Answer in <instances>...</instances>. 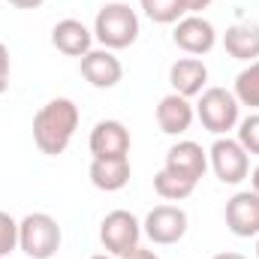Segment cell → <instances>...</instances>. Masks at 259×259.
<instances>
[{
    "instance_id": "13",
    "label": "cell",
    "mask_w": 259,
    "mask_h": 259,
    "mask_svg": "<svg viewBox=\"0 0 259 259\" xmlns=\"http://www.w3.org/2000/svg\"><path fill=\"white\" fill-rule=\"evenodd\" d=\"M88 148L94 157H127L130 154V130L121 121H97L91 130Z\"/></svg>"
},
{
    "instance_id": "9",
    "label": "cell",
    "mask_w": 259,
    "mask_h": 259,
    "mask_svg": "<svg viewBox=\"0 0 259 259\" xmlns=\"http://www.w3.org/2000/svg\"><path fill=\"white\" fill-rule=\"evenodd\" d=\"M226 229L238 238H256L259 235V193L238 190L226 202Z\"/></svg>"
},
{
    "instance_id": "15",
    "label": "cell",
    "mask_w": 259,
    "mask_h": 259,
    "mask_svg": "<svg viewBox=\"0 0 259 259\" xmlns=\"http://www.w3.org/2000/svg\"><path fill=\"white\" fill-rule=\"evenodd\" d=\"M88 175L97 190L118 193L130 184V157H94Z\"/></svg>"
},
{
    "instance_id": "8",
    "label": "cell",
    "mask_w": 259,
    "mask_h": 259,
    "mask_svg": "<svg viewBox=\"0 0 259 259\" xmlns=\"http://www.w3.org/2000/svg\"><path fill=\"white\" fill-rule=\"evenodd\" d=\"M172 42L187 52L190 58L199 55H208L214 46H217V30L208 18L202 15H184L181 21H175V30H172Z\"/></svg>"
},
{
    "instance_id": "18",
    "label": "cell",
    "mask_w": 259,
    "mask_h": 259,
    "mask_svg": "<svg viewBox=\"0 0 259 259\" xmlns=\"http://www.w3.org/2000/svg\"><path fill=\"white\" fill-rule=\"evenodd\" d=\"M193 190H196V181L181 178V175H175V172H169V169H160V172L154 175V193L160 196V199H166V202L190 199Z\"/></svg>"
},
{
    "instance_id": "23",
    "label": "cell",
    "mask_w": 259,
    "mask_h": 259,
    "mask_svg": "<svg viewBox=\"0 0 259 259\" xmlns=\"http://www.w3.org/2000/svg\"><path fill=\"white\" fill-rule=\"evenodd\" d=\"M9 49H6V42H0V94H6V88H9Z\"/></svg>"
},
{
    "instance_id": "4",
    "label": "cell",
    "mask_w": 259,
    "mask_h": 259,
    "mask_svg": "<svg viewBox=\"0 0 259 259\" xmlns=\"http://www.w3.org/2000/svg\"><path fill=\"white\" fill-rule=\"evenodd\" d=\"M238 112H241V103L226 88H205L199 94L196 118L202 121V127L208 133H214V136H226L229 130L238 127V121H241Z\"/></svg>"
},
{
    "instance_id": "21",
    "label": "cell",
    "mask_w": 259,
    "mask_h": 259,
    "mask_svg": "<svg viewBox=\"0 0 259 259\" xmlns=\"http://www.w3.org/2000/svg\"><path fill=\"white\" fill-rule=\"evenodd\" d=\"M238 142H241V148L247 151V154H256L259 157V112H253V115H247L244 121H238Z\"/></svg>"
},
{
    "instance_id": "10",
    "label": "cell",
    "mask_w": 259,
    "mask_h": 259,
    "mask_svg": "<svg viewBox=\"0 0 259 259\" xmlns=\"http://www.w3.org/2000/svg\"><path fill=\"white\" fill-rule=\"evenodd\" d=\"M78 69H81L84 81L97 91H112L124 78V66L115 58V52H109V49H91L78 61Z\"/></svg>"
},
{
    "instance_id": "12",
    "label": "cell",
    "mask_w": 259,
    "mask_h": 259,
    "mask_svg": "<svg viewBox=\"0 0 259 259\" xmlns=\"http://www.w3.org/2000/svg\"><path fill=\"white\" fill-rule=\"evenodd\" d=\"M157 127L163 130L166 136H184L190 124L196 118V109L193 103L181 94H166L160 103H157Z\"/></svg>"
},
{
    "instance_id": "17",
    "label": "cell",
    "mask_w": 259,
    "mask_h": 259,
    "mask_svg": "<svg viewBox=\"0 0 259 259\" xmlns=\"http://www.w3.org/2000/svg\"><path fill=\"white\" fill-rule=\"evenodd\" d=\"M223 49H226V55L235 58V61H247V64L259 61V24L238 21V24L226 27V33H223Z\"/></svg>"
},
{
    "instance_id": "3",
    "label": "cell",
    "mask_w": 259,
    "mask_h": 259,
    "mask_svg": "<svg viewBox=\"0 0 259 259\" xmlns=\"http://www.w3.org/2000/svg\"><path fill=\"white\" fill-rule=\"evenodd\" d=\"M61 226L52 214L33 211L24 220H18V247L30 259H52L61 250Z\"/></svg>"
},
{
    "instance_id": "2",
    "label": "cell",
    "mask_w": 259,
    "mask_h": 259,
    "mask_svg": "<svg viewBox=\"0 0 259 259\" xmlns=\"http://www.w3.org/2000/svg\"><path fill=\"white\" fill-rule=\"evenodd\" d=\"M94 39L109 49V52H121L130 49L139 39V15L136 9H130V3H103L97 18H94Z\"/></svg>"
},
{
    "instance_id": "11",
    "label": "cell",
    "mask_w": 259,
    "mask_h": 259,
    "mask_svg": "<svg viewBox=\"0 0 259 259\" xmlns=\"http://www.w3.org/2000/svg\"><path fill=\"white\" fill-rule=\"evenodd\" d=\"M163 169H169V172H175V175H181V178H190L199 184V178L205 175V169H208V151L199 145V142H190V139H184V142H175L169 151H166V166Z\"/></svg>"
},
{
    "instance_id": "26",
    "label": "cell",
    "mask_w": 259,
    "mask_h": 259,
    "mask_svg": "<svg viewBox=\"0 0 259 259\" xmlns=\"http://www.w3.org/2000/svg\"><path fill=\"white\" fill-rule=\"evenodd\" d=\"M9 3H12L15 9H39L46 0H9Z\"/></svg>"
},
{
    "instance_id": "1",
    "label": "cell",
    "mask_w": 259,
    "mask_h": 259,
    "mask_svg": "<svg viewBox=\"0 0 259 259\" xmlns=\"http://www.w3.org/2000/svg\"><path fill=\"white\" fill-rule=\"evenodd\" d=\"M78 130V106L66 97L49 100L36 115H33V145L46 157L64 154Z\"/></svg>"
},
{
    "instance_id": "7",
    "label": "cell",
    "mask_w": 259,
    "mask_h": 259,
    "mask_svg": "<svg viewBox=\"0 0 259 259\" xmlns=\"http://www.w3.org/2000/svg\"><path fill=\"white\" fill-rule=\"evenodd\" d=\"M187 211L178 208V205H157L148 211L145 223H142V235H148L154 244L160 247H169V244H178L184 235H187Z\"/></svg>"
},
{
    "instance_id": "30",
    "label": "cell",
    "mask_w": 259,
    "mask_h": 259,
    "mask_svg": "<svg viewBox=\"0 0 259 259\" xmlns=\"http://www.w3.org/2000/svg\"><path fill=\"white\" fill-rule=\"evenodd\" d=\"M256 259H259V235H256Z\"/></svg>"
},
{
    "instance_id": "29",
    "label": "cell",
    "mask_w": 259,
    "mask_h": 259,
    "mask_svg": "<svg viewBox=\"0 0 259 259\" xmlns=\"http://www.w3.org/2000/svg\"><path fill=\"white\" fill-rule=\"evenodd\" d=\"M91 259H115L112 253H97V256H91Z\"/></svg>"
},
{
    "instance_id": "14",
    "label": "cell",
    "mask_w": 259,
    "mask_h": 259,
    "mask_svg": "<svg viewBox=\"0 0 259 259\" xmlns=\"http://www.w3.org/2000/svg\"><path fill=\"white\" fill-rule=\"evenodd\" d=\"M52 46L66 58H84L94 46V30H88L78 18H64L52 27Z\"/></svg>"
},
{
    "instance_id": "28",
    "label": "cell",
    "mask_w": 259,
    "mask_h": 259,
    "mask_svg": "<svg viewBox=\"0 0 259 259\" xmlns=\"http://www.w3.org/2000/svg\"><path fill=\"white\" fill-rule=\"evenodd\" d=\"M250 190H253V193H259V166L250 172Z\"/></svg>"
},
{
    "instance_id": "19",
    "label": "cell",
    "mask_w": 259,
    "mask_h": 259,
    "mask_svg": "<svg viewBox=\"0 0 259 259\" xmlns=\"http://www.w3.org/2000/svg\"><path fill=\"white\" fill-rule=\"evenodd\" d=\"M235 100L241 106H250V109H259V61L247 64L238 75H235V88H232Z\"/></svg>"
},
{
    "instance_id": "25",
    "label": "cell",
    "mask_w": 259,
    "mask_h": 259,
    "mask_svg": "<svg viewBox=\"0 0 259 259\" xmlns=\"http://www.w3.org/2000/svg\"><path fill=\"white\" fill-rule=\"evenodd\" d=\"M121 259H160L154 250H148V247H136V250H130L127 256H121Z\"/></svg>"
},
{
    "instance_id": "27",
    "label": "cell",
    "mask_w": 259,
    "mask_h": 259,
    "mask_svg": "<svg viewBox=\"0 0 259 259\" xmlns=\"http://www.w3.org/2000/svg\"><path fill=\"white\" fill-rule=\"evenodd\" d=\"M211 259H247L244 253H235V250H226V253H217V256H211Z\"/></svg>"
},
{
    "instance_id": "5",
    "label": "cell",
    "mask_w": 259,
    "mask_h": 259,
    "mask_svg": "<svg viewBox=\"0 0 259 259\" xmlns=\"http://www.w3.org/2000/svg\"><path fill=\"white\" fill-rule=\"evenodd\" d=\"M208 166L214 169L217 181L223 184H241L247 175H250V154L241 148L238 139H229V136H217L211 151H208Z\"/></svg>"
},
{
    "instance_id": "24",
    "label": "cell",
    "mask_w": 259,
    "mask_h": 259,
    "mask_svg": "<svg viewBox=\"0 0 259 259\" xmlns=\"http://www.w3.org/2000/svg\"><path fill=\"white\" fill-rule=\"evenodd\" d=\"M214 0H178V6L184 9V15H199L202 9H208Z\"/></svg>"
},
{
    "instance_id": "16",
    "label": "cell",
    "mask_w": 259,
    "mask_h": 259,
    "mask_svg": "<svg viewBox=\"0 0 259 259\" xmlns=\"http://www.w3.org/2000/svg\"><path fill=\"white\" fill-rule=\"evenodd\" d=\"M205 81H208V66L202 64L199 58H178L175 64L169 66V84H172V94H181V97H199L205 91Z\"/></svg>"
},
{
    "instance_id": "6",
    "label": "cell",
    "mask_w": 259,
    "mask_h": 259,
    "mask_svg": "<svg viewBox=\"0 0 259 259\" xmlns=\"http://www.w3.org/2000/svg\"><path fill=\"white\" fill-rule=\"evenodd\" d=\"M139 238H142V223L136 220V214H130L124 208L118 211H109L100 223V241L106 247V253H112L115 259L127 256L130 250L139 247Z\"/></svg>"
},
{
    "instance_id": "20",
    "label": "cell",
    "mask_w": 259,
    "mask_h": 259,
    "mask_svg": "<svg viewBox=\"0 0 259 259\" xmlns=\"http://www.w3.org/2000/svg\"><path fill=\"white\" fill-rule=\"evenodd\" d=\"M139 6L154 24H175L184 18V9L178 6V0H139Z\"/></svg>"
},
{
    "instance_id": "22",
    "label": "cell",
    "mask_w": 259,
    "mask_h": 259,
    "mask_svg": "<svg viewBox=\"0 0 259 259\" xmlns=\"http://www.w3.org/2000/svg\"><path fill=\"white\" fill-rule=\"evenodd\" d=\"M18 250V220L6 211H0V259Z\"/></svg>"
}]
</instances>
